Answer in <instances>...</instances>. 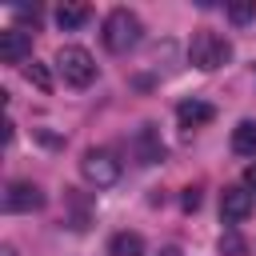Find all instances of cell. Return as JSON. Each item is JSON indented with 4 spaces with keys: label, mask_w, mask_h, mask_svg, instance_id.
I'll return each instance as SVG.
<instances>
[{
    "label": "cell",
    "mask_w": 256,
    "mask_h": 256,
    "mask_svg": "<svg viewBox=\"0 0 256 256\" xmlns=\"http://www.w3.org/2000/svg\"><path fill=\"white\" fill-rule=\"evenodd\" d=\"M56 72L64 76V84H72V88H88V84L96 80V60H92L88 48H80V44H64V48L56 52Z\"/></svg>",
    "instance_id": "cell-2"
},
{
    "label": "cell",
    "mask_w": 256,
    "mask_h": 256,
    "mask_svg": "<svg viewBox=\"0 0 256 256\" xmlns=\"http://www.w3.org/2000/svg\"><path fill=\"white\" fill-rule=\"evenodd\" d=\"M88 20H92V8H88V4H60V8H56V24H60L64 32H72V28L88 24Z\"/></svg>",
    "instance_id": "cell-12"
},
{
    "label": "cell",
    "mask_w": 256,
    "mask_h": 256,
    "mask_svg": "<svg viewBox=\"0 0 256 256\" xmlns=\"http://www.w3.org/2000/svg\"><path fill=\"white\" fill-rule=\"evenodd\" d=\"M180 204H184V212H196L200 208V188H184V200Z\"/></svg>",
    "instance_id": "cell-16"
},
{
    "label": "cell",
    "mask_w": 256,
    "mask_h": 256,
    "mask_svg": "<svg viewBox=\"0 0 256 256\" xmlns=\"http://www.w3.org/2000/svg\"><path fill=\"white\" fill-rule=\"evenodd\" d=\"M216 248H220V256H244V252H248V244H244V236H240L236 228H228Z\"/></svg>",
    "instance_id": "cell-15"
},
{
    "label": "cell",
    "mask_w": 256,
    "mask_h": 256,
    "mask_svg": "<svg viewBox=\"0 0 256 256\" xmlns=\"http://www.w3.org/2000/svg\"><path fill=\"white\" fill-rule=\"evenodd\" d=\"M0 256H16V248H12V244H4V248H0Z\"/></svg>",
    "instance_id": "cell-18"
},
{
    "label": "cell",
    "mask_w": 256,
    "mask_h": 256,
    "mask_svg": "<svg viewBox=\"0 0 256 256\" xmlns=\"http://www.w3.org/2000/svg\"><path fill=\"white\" fill-rule=\"evenodd\" d=\"M108 256H144V236L140 232H116L108 240Z\"/></svg>",
    "instance_id": "cell-10"
},
{
    "label": "cell",
    "mask_w": 256,
    "mask_h": 256,
    "mask_svg": "<svg viewBox=\"0 0 256 256\" xmlns=\"http://www.w3.org/2000/svg\"><path fill=\"white\" fill-rule=\"evenodd\" d=\"M140 36H144V24H140L136 12H128V8H112V12L104 16V32H100V40H104L108 52L124 56V52H132V48L140 44Z\"/></svg>",
    "instance_id": "cell-1"
},
{
    "label": "cell",
    "mask_w": 256,
    "mask_h": 256,
    "mask_svg": "<svg viewBox=\"0 0 256 256\" xmlns=\"http://www.w3.org/2000/svg\"><path fill=\"white\" fill-rule=\"evenodd\" d=\"M232 152L236 156H256V120H240L232 128Z\"/></svg>",
    "instance_id": "cell-11"
},
{
    "label": "cell",
    "mask_w": 256,
    "mask_h": 256,
    "mask_svg": "<svg viewBox=\"0 0 256 256\" xmlns=\"http://www.w3.org/2000/svg\"><path fill=\"white\" fill-rule=\"evenodd\" d=\"M188 60H192L200 72H212V68H220V64L232 60V44H228L224 36L200 28V32L192 36V44H188Z\"/></svg>",
    "instance_id": "cell-3"
},
{
    "label": "cell",
    "mask_w": 256,
    "mask_h": 256,
    "mask_svg": "<svg viewBox=\"0 0 256 256\" xmlns=\"http://www.w3.org/2000/svg\"><path fill=\"white\" fill-rule=\"evenodd\" d=\"M224 12L232 24H248V20H256V0H232V4H224Z\"/></svg>",
    "instance_id": "cell-13"
},
{
    "label": "cell",
    "mask_w": 256,
    "mask_h": 256,
    "mask_svg": "<svg viewBox=\"0 0 256 256\" xmlns=\"http://www.w3.org/2000/svg\"><path fill=\"white\" fill-rule=\"evenodd\" d=\"M32 56V36L20 28H4L0 32V60L4 64H24Z\"/></svg>",
    "instance_id": "cell-7"
},
{
    "label": "cell",
    "mask_w": 256,
    "mask_h": 256,
    "mask_svg": "<svg viewBox=\"0 0 256 256\" xmlns=\"http://www.w3.org/2000/svg\"><path fill=\"white\" fill-rule=\"evenodd\" d=\"M24 80L28 84H36L40 92H52V72L40 64V60H32V64H24Z\"/></svg>",
    "instance_id": "cell-14"
},
{
    "label": "cell",
    "mask_w": 256,
    "mask_h": 256,
    "mask_svg": "<svg viewBox=\"0 0 256 256\" xmlns=\"http://www.w3.org/2000/svg\"><path fill=\"white\" fill-rule=\"evenodd\" d=\"M80 172H84L88 184H96V188H112V184L120 180V160H116L108 148H88V152L80 156Z\"/></svg>",
    "instance_id": "cell-4"
},
{
    "label": "cell",
    "mask_w": 256,
    "mask_h": 256,
    "mask_svg": "<svg viewBox=\"0 0 256 256\" xmlns=\"http://www.w3.org/2000/svg\"><path fill=\"white\" fill-rule=\"evenodd\" d=\"M252 192L244 188V184H228L224 192H220V220L224 224H240V220H248L252 216Z\"/></svg>",
    "instance_id": "cell-5"
},
{
    "label": "cell",
    "mask_w": 256,
    "mask_h": 256,
    "mask_svg": "<svg viewBox=\"0 0 256 256\" xmlns=\"http://www.w3.org/2000/svg\"><path fill=\"white\" fill-rule=\"evenodd\" d=\"M40 208H44V192H40L36 184H28V180L8 184V192H4V212H40Z\"/></svg>",
    "instance_id": "cell-6"
},
{
    "label": "cell",
    "mask_w": 256,
    "mask_h": 256,
    "mask_svg": "<svg viewBox=\"0 0 256 256\" xmlns=\"http://www.w3.org/2000/svg\"><path fill=\"white\" fill-rule=\"evenodd\" d=\"M136 160H140V164L164 160V144H160V136H156V124H140V132H136Z\"/></svg>",
    "instance_id": "cell-9"
},
{
    "label": "cell",
    "mask_w": 256,
    "mask_h": 256,
    "mask_svg": "<svg viewBox=\"0 0 256 256\" xmlns=\"http://www.w3.org/2000/svg\"><path fill=\"white\" fill-rule=\"evenodd\" d=\"M244 188H248V192H256V160L244 168Z\"/></svg>",
    "instance_id": "cell-17"
},
{
    "label": "cell",
    "mask_w": 256,
    "mask_h": 256,
    "mask_svg": "<svg viewBox=\"0 0 256 256\" xmlns=\"http://www.w3.org/2000/svg\"><path fill=\"white\" fill-rule=\"evenodd\" d=\"M176 120H180V128H200V124H212L216 120V108L208 100H184L176 108Z\"/></svg>",
    "instance_id": "cell-8"
}]
</instances>
